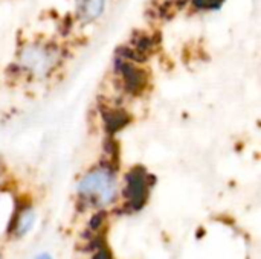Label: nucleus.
<instances>
[{
  "label": "nucleus",
  "mask_w": 261,
  "mask_h": 259,
  "mask_svg": "<svg viewBox=\"0 0 261 259\" xmlns=\"http://www.w3.org/2000/svg\"><path fill=\"white\" fill-rule=\"evenodd\" d=\"M80 194L95 205L96 202H110L115 195L113 169L102 165L89 172L80 183Z\"/></svg>",
  "instance_id": "nucleus-1"
},
{
  "label": "nucleus",
  "mask_w": 261,
  "mask_h": 259,
  "mask_svg": "<svg viewBox=\"0 0 261 259\" xmlns=\"http://www.w3.org/2000/svg\"><path fill=\"white\" fill-rule=\"evenodd\" d=\"M37 259H50L47 255H43V256H40V258H37Z\"/></svg>",
  "instance_id": "nucleus-7"
},
{
  "label": "nucleus",
  "mask_w": 261,
  "mask_h": 259,
  "mask_svg": "<svg viewBox=\"0 0 261 259\" xmlns=\"http://www.w3.org/2000/svg\"><path fill=\"white\" fill-rule=\"evenodd\" d=\"M93 259H112V255H110V252H109V249H102V247H99L98 249V253L93 256Z\"/></svg>",
  "instance_id": "nucleus-6"
},
{
  "label": "nucleus",
  "mask_w": 261,
  "mask_h": 259,
  "mask_svg": "<svg viewBox=\"0 0 261 259\" xmlns=\"http://www.w3.org/2000/svg\"><path fill=\"white\" fill-rule=\"evenodd\" d=\"M127 189L124 192L125 197L130 198V205L133 209H141L147 200V180H145V172L141 168L133 169L127 176Z\"/></svg>",
  "instance_id": "nucleus-3"
},
{
  "label": "nucleus",
  "mask_w": 261,
  "mask_h": 259,
  "mask_svg": "<svg viewBox=\"0 0 261 259\" xmlns=\"http://www.w3.org/2000/svg\"><path fill=\"white\" fill-rule=\"evenodd\" d=\"M104 217H106V214L104 212H99V214H96L92 220H90V229H93V231H96V229H99L101 227V224H102V220H104Z\"/></svg>",
  "instance_id": "nucleus-5"
},
{
  "label": "nucleus",
  "mask_w": 261,
  "mask_h": 259,
  "mask_svg": "<svg viewBox=\"0 0 261 259\" xmlns=\"http://www.w3.org/2000/svg\"><path fill=\"white\" fill-rule=\"evenodd\" d=\"M107 5V0H81V15L86 21L96 20Z\"/></svg>",
  "instance_id": "nucleus-4"
},
{
  "label": "nucleus",
  "mask_w": 261,
  "mask_h": 259,
  "mask_svg": "<svg viewBox=\"0 0 261 259\" xmlns=\"http://www.w3.org/2000/svg\"><path fill=\"white\" fill-rule=\"evenodd\" d=\"M55 52L41 44V43H31L20 50L18 64L20 67L31 76L41 78L52 72L55 66Z\"/></svg>",
  "instance_id": "nucleus-2"
}]
</instances>
